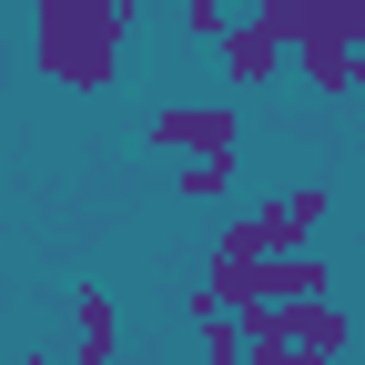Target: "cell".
<instances>
[{
	"label": "cell",
	"mask_w": 365,
	"mask_h": 365,
	"mask_svg": "<svg viewBox=\"0 0 365 365\" xmlns=\"http://www.w3.org/2000/svg\"><path fill=\"white\" fill-rule=\"evenodd\" d=\"M203 335V365H244V325L234 314H213V325H193Z\"/></svg>",
	"instance_id": "cell-10"
},
{
	"label": "cell",
	"mask_w": 365,
	"mask_h": 365,
	"mask_svg": "<svg viewBox=\"0 0 365 365\" xmlns=\"http://www.w3.org/2000/svg\"><path fill=\"white\" fill-rule=\"evenodd\" d=\"M223 81H234V91H274V81H284V41H264L254 21H234V31H223Z\"/></svg>",
	"instance_id": "cell-4"
},
{
	"label": "cell",
	"mask_w": 365,
	"mask_h": 365,
	"mask_svg": "<svg viewBox=\"0 0 365 365\" xmlns=\"http://www.w3.org/2000/svg\"><path fill=\"white\" fill-rule=\"evenodd\" d=\"M355 91H365V51H355Z\"/></svg>",
	"instance_id": "cell-14"
},
{
	"label": "cell",
	"mask_w": 365,
	"mask_h": 365,
	"mask_svg": "<svg viewBox=\"0 0 365 365\" xmlns=\"http://www.w3.org/2000/svg\"><path fill=\"white\" fill-rule=\"evenodd\" d=\"M234 193V163H182V203H223Z\"/></svg>",
	"instance_id": "cell-9"
},
{
	"label": "cell",
	"mask_w": 365,
	"mask_h": 365,
	"mask_svg": "<svg viewBox=\"0 0 365 365\" xmlns=\"http://www.w3.org/2000/svg\"><path fill=\"white\" fill-rule=\"evenodd\" d=\"M264 304H325V264L314 254H274L264 264Z\"/></svg>",
	"instance_id": "cell-5"
},
{
	"label": "cell",
	"mask_w": 365,
	"mask_h": 365,
	"mask_svg": "<svg viewBox=\"0 0 365 365\" xmlns=\"http://www.w3.org/2000/svg\"><path fill=\"white\" fill-rule=\"evenodd\" d=\"M0 314H11V274H0Z\"/></svg>",
	"instance_id": "cell-12"
},
{
	"label": "cell",
	"mask_w": 365,
	"mask_h": 365,
	"mask_svg": "<svg viewBox=\"0 0 365 365\" xmlns=\"http://www.w3.org/2000/svg\"><path fill=\"white\" fill-rule=\"evenodd\" d=\"M132 21H143V0H31V71L71 102H102L122 81Z\"/></svg>",
	"instance_id": "cell-1"
},
{
	"label": "cell",
	"mask_w": 365,
	"mask_h": 365,
	"mask_svg": "<svg viewBox=\"0 0 365 365\" xmlns=\"http://www.w3.org/2000/svg\"><path fill=\"white\" fill-rule=\"evenodd\" d=\"M11 365H51V355H11Z\"/></svg>",
	"instance_id": "cell-13"
},
{
	"label": "cell",
	"mask_w": 365,
	"mask_h": 365,
	"mask_svg": "<svg viewBox=\"0 0 365 365\" xmlns=\"http://www.w3.org/2000/svg\"><path fill=\"white\" fill-rule=\"evenodd\" d=\"M264 41H284V51H294V31H304V0H254V11H244Z\"/></svg>",
	"instance_id": "cell-8"
},
{
	"label": "cell",
	"mask_w": 365,
	"mask_h": 365,
	"mask_svg": "<svg viewBox=\"0 0 365 365\" xmlns=\"http://www.w3.org/2000/svg\"><path fill=\"white\" fill-rule=\"evenodd\" d=\"M244 11H234V0H182V41H213V51H223V31H234Z\"/></svg>",
	"instance_id": "cell-7"
},
{
	"label": "cell",
	"mask_w": 365,
	"mask_h": 365,
	"mask_svg": "<svg viewBox=\"0 0 365 365\" xmlns=\"http://www.w3.org/2000/svg\"><path fill=\"white\" fill-rule=\"evenodd\" d=\"M71 365H112V345H71Z\"/></svg>",
	"instance_id": "cell-11"
},
{
	"label": "cell",
	"mask_w": 365,
	"mask_h": 365,
	"mask_svg": "<svg viewBox=\"0 0 365 365\" xmlns=\"http://www.w3.org/2000/svg\"><path fill=\"white\" fill-rule=\"evenodd\" d=\"M71 345H112L122 355V304L102 284H71Z\"/></svg>",
	"instance_id": "cell-6"
},
{
	"label": "cell",
	"mask_w": 365,
	"mask_h": 365,
	"mask_svg": "<svg viewBox=\"0 0 365 365\" xmlns=\"http://www.w3.org/2000/svg\"><path fill=\"white\" fill-rule=\"evenodd\" d=\"M274 314H284V345L304 355V365H335L345 345H355V314L325 294V304H274Z\"/></svg>",
	"instance_id": "cell-3"
},
{
	"label": "cell",
	"mask_w": 365,
	"mask_h": 365,
	"mask_svg": "<svg viewBox=\"0 0 365 365\" xmlns=\"http://www.w3.org/2000/svg\"><path fill=\"white\" fill-rule=\"evenodd\" d=\"M143 143L173 153V163H234V153H244V112H234V102H163V112L143 122Z\"/></svg>",
	"instance_id": "cell-2"
}]
</instances>
